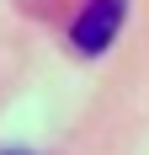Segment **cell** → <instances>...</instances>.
Returning <instances> with one entry per match:
<instances>
[{
  "mask_svg": "<svg viewBox=\"0 0 149 155\" xmlns=\"http://www.w3.org/2000/svg\"><path fill=\"white\" fill-rule=\"evenodd\" d=\"M122 21H128V0H90L69 21V48H80L85 59H96V54H106L117 43Z\"/></svg>",
  "mask_w": 149,
  "mask_h": 155,
  "instance_id": "1",
  "label": "cell"
}]
</instances>
